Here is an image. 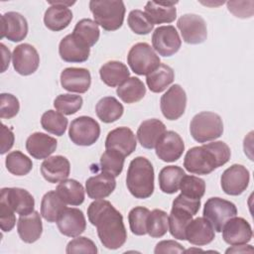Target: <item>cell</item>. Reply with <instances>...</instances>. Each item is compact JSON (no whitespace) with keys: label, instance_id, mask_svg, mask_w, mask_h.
Here are the masks:
<instances>
[{"label":"cell","instance_id":"1","mask_svg":"<svg viewBox=\"0 0 254 254\" xmlns=\"http://www.w3.org/2000/svg\"><path fill=\"white\" fill-rule=\"evenodd\" d=\"M90 223L96 226L97 234L102 245L111 250L123 246L127 232L122 214L105 199H95L87 208Z\"/></svg>","mask_w":254,"mask_h":254},{"label":"cell","instance_id":"2","mask_svg":"<svg viewBox=\"0 0 254 254\" xmlns=\"http://www.w3.org/2000/svg\"><path fill=\"white\" fill-rule=\"evenodd\" d=\"M231 156L230 148L222 141L190 148L184 160L185 169L195 175H208L226 164Z\"/></svg>","mask_w":254,"mask_h":254},{"label":"cell","instance_id":"3","mask_svg":"<svg viewBox=\"0 0 254 254\" xmlns=\"http://www.w3.org/2000/svg\"><path fill=\"white\" fill-rule=\"evenodd\" d=\"M126 185L136 198H148L154 191V168L145 157L133 159L127 171Z\"/></svg>","mask_w":254,"mask_h":254},{"label":"cell","instance_id":"4","mask_svg":"<svg viewBox=\"0 0 254 254\" xmlns=\"http://www.w3.org/2000/svg\"><path fill=\"white\" fill-rule=\"evenodd\" d=\"M199 207L200 199L190 198L182 193L174 199L169 216V229L173 237L186 240L187 226L191 221L192 216L197 213Z\"/></svg>","mask_w":254,"mask_h":254},{"label":"cell","instance_id":"5","mask_svg":"<svg viewBox=\"0 0 254 254\" xmlns=\"http://www.w3.org/2000/svg\"><path fill=\"white\" fill-rule=\"evenodd\" d=\"M89 9L94 22L105 31L118 30L124 21L125 5L123 1L91 0Z\"/></svg>","mask_w":254,"mask_h":254},{"label":"cell","instance_id":"6","mask_svg":"<svg viewBox=\"0 0 254 254\" xmlns=\"http://www.w3.org/2000/svg\"><path fill=\"white\" fill-rule=\"evenodd\" d=\"M190 131L191 137L198 143L215 140L223 133L222 119L214 112L202 111L191 119Z\"/></svg>","mask_w":254,"mask_h":254},{"label":"cell","instance_id":"7","mask_svg":"<svg viewBox=\"0 0 254 254\" xmlns=\"http://www.w3.org/2000/svg\"><path fill=\"white\" fill-rule=\"evenodd\" d=\"M160 58L147 43H137L129 51L127 63L138 75H147L160 65Z\"/></svg>","mask_w":254,"mask_h":254},{"label":"cell","instance_id":"8","mask_svg":"<svg viewBox=\"0 0 254 254\" xmlns=\"http://www.w3.org/2000/svg\"><path fill=\"white\" fill-rule=\"evenodd\" d=\"M236 214L237 208L235 204L220 197L208 198L203 207V217L217 232H221L225 222L236 216Z\"/></svg>","mask_w":254,"mask_h":254},{"label":"cell","instance_id":"9","mask_svg":"<svg viewBox=\"0 0 254 254\" xmlns=\"http://www.w3.org/2000/svg\"><path fill=\"white\" fill-rule=\"evenodd\" d=\"M68 135L72 143L78 146H91L99 138L100 126L89 116H79L71 121Z\"/></svg>","mask_w":254,"mask_h":254},{"label":"cell","instance_id":"10","mask_svg":"<svg viewBox=\"0 0 254 254\" xmlns=\"http://www.w3.org/2000/svg\"><path fill=\"white\" fill-rule=\"evenodd\" d=\"M183 40L190 45L201 44L206 40L207 30L205 21L195 14H185L177 22Z\"/></svg>","mask_w":254,"mask_h":254},{"label":"cell","instance_id":"11","mask_svg":"<svg viewBox=\"0 0 254 254\" xmlns=\"http://www.w3.org/2000/svg\"><path fill=\"white\" fill-rule=\"evenodd\" d=\"M187 94L180 84L172 85L161 97L160 107L163 115L168 120H177L185 112Z\"/></svg>","mask_w":254,"mask_h":254},{"label":"cell","instance_id":"12","mask_svg":"<svg viewBox=\"0 0 254 254\" xmlns=\"http://www.w3.org/2000/svg\"><path fill=\"white\" fill-rule=\"evenodd\" d=\"M152 44L160 56L171 57L180 50L182 40L174 26H160L153 32Z\"/></svg>","mask_w":254,"mask_h":254},{"label":"cell","instance_id":"13","mask_svg":"<svg viewBox=\"0 0 254 254\" xmlns=\"http://www.w3.org/2000/svg\"><path fill=\"white\" fill-rule=\"evenodd\" d=\"M250 180L249 171L242 165L234 164L221 175L220 185L222 190L229 195H239L246 190Z\"/></svg>","mask_w":254,"mask_h":254},{"label":"cell","instance_id":"14","mask_svg":"<svg viewBox=\"0 0 254 254\" xmlns=\"http://www.w3.org/2000/svg\"><path fill=\"white\" fill-rule=\"evenodd\" d=\"M75 1H49L51 6L46 10L44 23L51 31L59 32L65 29L72 20V12L68 6Z\"/></svg>","mask_w":254,"mask_h":254},{"label":"cell","instance_id":"15","mask_svg":"<svg viewBox=\"0 0 254 254\" xmlns=\"http://www.w3.org/2000/svg\"><path fill=\"white\" fill-rule=\"evenodd\" d=\"M12 61L14 69L19 74L30 75L38 69L40 56L32 45L21 44L14 49Z\"/></svg>","mask_w":254,"mask_h":254},{"label":"cell","instance_id":"16","mask_svg":"<svg viewBox=\"0 0 254 254\" xmlns=\"http://www.w3.org/2000/svg\"><path fill=\"white\" fill-rule=\"evenodd\" d=\"M0 201L6 202L19 215L34 211L35 199L26 190L20 188H4L1 190Z\"/></svg>","mask_w":254,"mask_h":254},{"label":"cell","instance_id":"17","mask_svg":"<svg viewBox=\"0 0 254 254\" xmlns=\"http://www.w3.org/2000/svg\"><path fill=\"white\" fill-rule=\"evenodd\" d=\"M156 155L164 162L179 160L185 151L182 137L175 131H166L156 145Z\"/></svg>","mask_w":254,"mask_h":254},{"label":"cell","instance_id":"18","mask_svg":"<svg viewBox=\"0 0 254 254\" xmlns=\"http://www.w3.org/2000/svg\"><path fill=\"white\" fill-rule=\"evenodd\" d=\"M222 238L229 245H242L252 238V228L249 222L242 217L228 219L222 228Z\"/></svg>","mask_w":254,"mask_h":254},{"label":"cell","instance_id":"19","mask_svg":"<svg viewBox=\"0 0 254 254\" xmlns=\"http://www.w3.org/2000/svg\"><path fill=\"white\" fill-rule=\"evenodd\" d=\"M60 232L68 237L80 235L86 227V220L83 212L74 207H65L57 220Z\"/></svg>","mask_w":254,"mask_h":254},{"label":"cell","instance_id":"20","mask_svg":"<svg viewBox=\"0 0 254 254\" xmlns=\"http://www.w3.org/2000/svg\"><path fill=\"white\" fill-rule=\"evenodd\" d=\"M28 23L18 12H7L1 16V39L11 42H21L27 37Z\"/></svg>","mask_w":254,"mask_h":254},{"label":"cell","instance_id":"21","mask_svg":"<svg viewBox=\"0 0 254 254\" xmlns=\"http://www.w3.org/2000/svg\"><path fill=\"white\" fill-rule=\"evenodd\" d=\"M61 84L69 92L84 93L91 84V75L83 67H66L61 73Z\"/></svg>","mask_w":254,"mask_h":254},{"label":"cell","instance_id":"22","mask_svg":"<svg viewBox=\"0 0 254 254\" xmlns=\"http://www.w3.org/2000/svg\"><path fill=\"white\" fill-rule=\"evenodd\" d=\"M137 147L133 131L128 127H118L111 130L105 140V148L121 153L124 157L131 155Z\"/></svg>","mask_w":254,"mask_h":254},{"label":"cell","instance_id":"23","mask_svg":"<svg viewBox=\"0 0 254 254\" xmlns=\"http://www.w3.org/2000/svg\"><path fill=\"white\" fill-rule=\"evenodd\" d=\"M70 172L69 161L61 155L47 158L41 165V174L52 184L61 183L67 179Z\"/></svg>","mask_w":254,"mask_h":254},{"label":"cell","instance_id":"24","mask_svg":"<svg viewBox=\"0 0 254 254\" xmlns=\"http://www.w3.org/2000/svg\"><path fill=\"white\" fill-rule=\"evenodd\" d=\"M59 53L61 59L66 63H83L89 58L90 48L69 34L62 39Z\"/></svg>","mask_w":254,"mask_h":254},{"label":"cell","instance_id":"25","mask_svg":"<svg viewBox=\"0 0 254 254\" xmlns=\"http://www.w3.org/2000/svg\"><path fill=\"white\" fill-rule=\"evenodd\" d=\"M58 141L45 133L35 132L26 141L28 153L37 160L49 158L57 149Z\"/></svg>","mask_w":254,"mask_h":254},{"label":"cell","instance_id":"26","mask_svg":"<svg viewBox=\"0 0 254 254\" xmlns=\"http://www.w3.org/2000/svg\"><path fill=\"white\" fill-rule=\"evenodd\" d=\"M215 237L214 229L204 217L191 219L186 229V240L190 244L202 246L209 244Z\"/></svg>","mask_w":254,"mask_h":254},{"label":"cell","instance_id":"27","mask_svg":"<svg viewBox=\"0 0 254 254\" xmlns=\"http://www.w3.org/2000/svg\"><path fill=\"white\" fill-rule=\"evenodd\" d=\"M115 188V177L104 172L88 178L85 182V191L92 199H102L107 197L113 192Z\"/></svg>","mask_w":254,"mask_h":254},{"label":"cell","instance_id":"28","mask_svg":"<svg viewBox=\"0 0 254 254\" xmlns=\"http://www.w3.org/2000/svg\"><path fill=\"white\" fill-rule=\"evenodd\" d=\"M166 132L165 124L156 118L143 121L137 130V138L142 147L153 149Z\"/></svg>","mask_w":254,"mask_h":254},{"label":"cell","instance_id":"29","mask_svg":"<svg viewBox=\"0 0 254 254\" xmlns=\"http://www.w3.org/2000/svg\"><path fill=\"white\" fill-rule=\"evenodd\" d=\"M18 234L26 243H34L43 232V224L41 215L38 211H33L26 215H20L17 223Z\"/></svg>","mask_w":254,"mask_h":254},{"label":"cell","instance_id":"30","mask_svg":"<svg viewBox=\"0 0 254 254\" xmlns=\"http://www.w3.org/2000/svg\"><path fill=\"white\" fill-rule=\"evenodd\" d=\"M177 3L149 1L145 5V14L153 25L172 23L177 18Z\"/></svg>","mask_w":254,"mask_h":254},{"label":"cell","instance_id":"31","mask_svg":"<svg viewBox=\"0 0 254 254\" xmlns=\"http://www.w3.org/2000/svg\"><path fill=\"white\" fill-rule=\"evenodd\" d=\"M99 75L106 85L115 87L129 78L130 71L125 64L118 61H110L100 67Z\"/></svg>","mask_w":254,"mask_h":254},{"label":"cell","instance_id":"32","mask_svg":"<svg viewBox=\"0 0 254 254\" xmlns=\"http://www.w3.org/2000/svg\"><path fill=\"white\" fill-rule=\"evenodd\" d=\"M174 78L175 72L173 68L168 64H160L156 69L147 74L146 82L152 92L160 93L174 81Z\"/></svg>","mask_w":254,"mask_h":254},{"label":"cell","instance_id":"33","mask_svg":"<svg viewBox=\"0 0 254 254\" xmlns=\"http://www.w3.org/2000/svg\"><path fill=\"white\" fill-rule=\"evenodd\" d=\"M186 176L185 171L179 166L164 167L159 173V186L165 193H175L179 190L182 179Z\"/></svg>","mask_w":254,"mask_h":254},{"label":"cell","instance_id":"34","mask_svg":"<svg viewBox=\"0 0 254 254\" xmlns=\"http://www.w3.org/2000/svg\"><path fill=\"white\" fill-rule=\"evenodd\" d=\"M66 207V203L62 199L56 190L48 191L41 201V215L48 222H57L62 211Z\"/></svg>","mask_w":254,"mask_h":254},{"label":"cell","instance_id":"35","mask_svg":"<svg viewBox=\"0 0 254 254\" xmlns=\"http://www.w3.org/2000/svg\"><path fill=\"white\" fill-rule=\"evenodd\" d=\"M95 112L102 122L112 123L123 115L124 107L115 97L105 96L96 103Z\"/></svg>","mask_w":254,"mask_h":254},{"label":"cell","instance_id":"36","mask_svg":"<svg viewBox=\"0 0 254 254\" xmlns=\"http://www.w3.org/2000/svg\"><path fill=\"white\" fill-rule=\"evenodd\" d=\"M56 191L66 204L79 205L84 200V189L82 185L72 179H66L61 182Z\"/></svg>","mask_w":254,"mask_h":254},{"label":"cell","instance_id":"37","mask_svg":"<svg viewBox=\"0 0 254 254\" xmlns=\"http://www.w3.org/2000/svg\"><path fill=\"white\" fill-rule=\"evenodd\" d=\"M116 93L123 102L135 103L145 96L146 87L141 79L132 76L117 87Z\"/></svg>","mask_w":254,"mask_h":254},{"label":"cell","instance_id":"38","mask_svg":"<svg viewBox=\"0 0 254 254\" xmlns=\"http://www.w3.org/2000/svg\"><path fill=\"white\" fill-rule=\"evenodd\" d=\"M72 36L87 47L94 46L100 36L98 25L90 19H81L73 29Z\"/></svg>","mask_w":254,"mask_h":254},{"label":"cell","instance_id":"39","mask_svg":"<svg viewBox=\"0 0 254 254\" xmlns=\"http://www.w3.org/2000/svg\"><path fill=\"white\" fill-rule=\"evenodd\" d=\"M169 228V216L162 209H154L150 211L147 220V233L153 238L164 236Z\"/></svg>","mask_w":254,"mask_h":254},{"label":"cell","instance_id":"40","mask_svg":"<svg viewBox=\"0 0 254 254\" xmlns=\"http://www.w3.org/2000/svg\"><path fill=\"white\" fill-rule=\"evenodd\" d=\"M41 125L47 132L62 136L66 130L67 119L61 112L48 110L42 115Z\"/></svg>","mask_w":254,"mask_h":254},{"label":"cell","instance_id":"41","mask_svg":"<svg viewBox=\"0 0 254 254\" xmlns=\"http://www.w3.org/2000/svg\"><path fill=\"white\" fill-rule=\"evenodd\" d=\"M7 170L15 176H25L33 168L32 160L20 151L9 153L5 160Z\"/></svg>","mask_w":254,"mask_h":254},{"label":"cell","instance_id":"42","mask_svg":"<svg viewBox=\"0 0 254 254\" xmlns=\"http://www.w3.org/2000/svg\"><path fill=\"white\" fill-rule=\"evenodd\" d=\"M125 157L118 151L106 149L100 157V168L102 172L113 177H118L124 167Z\"/></svg>","mask_w":254,"mask_h":254},{"label":"cell","instance_id":"43","mask_svg":"<svg viewBox=\"0 0 254 254\" xmlns=\"http://www.w3.org/2000/svg\"><path fill=\"white\" fill-rule=\"evenodd\" d=\"M83 100L80 95L74 94H60L54 100L55 108L65 115H72L76 113L82 106Z\"/></svg>","mask_w":254,"mask_h":254},{"label":"cell","instance_id":"44","mask_svg":"<svg viewBox=\"0 0 254 254\" xmlns=\"http://www.w3.org/2000/svg\"><path fill=\"white\" fill-rule=\"evenodd\" d=\"M150 210L143 206H136L132 208L128 214V221L130 230L135 235L147 234V220Z\"/></svg>","mask_w":254,"mask_h":254},{"label":"cell","instance_id":"45","mask_svg":"<svg viewBox=\"0 0 254 254\" xmlns=\"http://www.w3.org/2000/svg\"><path fill=\"white\" fill-rule=\"evenodd\" d=\"M181 193L190 198L200 199L205 191V183L202 179L195 176H185L182 179Z\"/></svg>","mask_w":254,"mask_h":254},{"label":"cell","instance_id":"46","mask_svg":"<svg viewBox=\"0 0 254 254\" xmlns=\"http://www.w3.org/2000/svg\"><path fill=\"white\" fill-rule=\"evenodd\" d=\"M129 28L138 35H148L154 28V25L149 21L145 12L141 10H132L127 19Z\"/></svg>","mask_w":254,"mask_h":254},{"label":"cell","instance_id":"47","mask_svg":"<svg viewBox=\"0 0 254 254\" xmlns=\"http://www.w3.org/2000/svg\"><path fill=\"white\" fill-rule=\"evenodd\" d=\"M20 109L18 98L11 93L0 94V117L2 119H10L16 116Z\"/></svg>","mask_w":254,"mask_h":254},{"label":"cell","instance_id":"48","mask_svg":"<svg viewBox=\"0 0 254 254\" xmlns=\"http://www.w3.org/2000/svg\"><path fill=\"white\" fill-rule=\"evenodd\" d=\"M65 252L67 254L71 253H90V254H96L97 253V247L94 244L92 240H90L87 237L79 236L67 243Z\"/></svg>","mask_w":254,"mask_h":254},{"label":"cell","instance_id":"49","mask_svg":"<svg viewBox=\"0 0 254 254\" xmlns=\"http://www.w3.org/2000/svg\"><path fill=\"white\" fill-rule=\"evenodd\" d=\"M227 8L229 12L239 18H250L253 15V1H228Z\"/></svg>","mask_w":254,"mask_h":254},{"label":"cell","instance_id":"50","mask_svg":"<svg viewBox=\"0 0 254 254\" xmlns=\"http://www.w3.org/2000/svg\"><path fill=\"white\" fill-rule=\"evenodd\" d=\"M14 210L4 201H0V226L5 232H9L13 229L16 223V217Z\"/></svg>","mask_w":254,"mask_h":254},{"label":"cell","instance_id":"51","mask_svg":"<svg viewBox=\"0 0 254 254\" xmlns=\"http://www.w3.org/2000/svg\"><path fill=\"white\" fill-rule=\"evenodd\" d=\"M155 254L159 253H183L185 252L184 247L175 240H163L157 243L155 250Z\"/></svg>","mask_w":254,"mask_h":254},{"label":"cell","instance_id":"52","mask_svg":"<svg viewBox=\"0 0 254 254\" xmlns=\"http://www.w3.org/2000/svg\"><path fill=\"white\" fill-rule=\"evenodd\" d=\"M14 133L13 131L8 128L6 125L2 124L1 126V147H0V153L3 155L6 152H8L14 145Z\"/></svg>","mask_w":254,"mask_h":254},{"label":"cell","instance_id":"53","mask_svg":"<svg viewBox=\"0 0 254 254\" xmlns=\"http://www.w3.org/2000/svg\"><path fill=\"white\" fill-rule=\"evenodd\" d=\"M0 48H1V52H2V56H3V61H2V72H4L7 67L9 66L10 64V59H11V54L9 49L6 48V46L4 44H0Z\"/></svg>","mask_w":254,"mask_h":254},{"label":"cell","instance_id":"54","mask_svg":"<svg viewBox=\"0 0 254 254\" xmlns=\"http://www.w3.org/2000/svg\"><path fill=\"white\" fill-rule=\"evenodd\" d=\"M245 253V252H253V248L251 245H233L232 248H228L226 253Z\"/></svg>","mask_w":254,"mask_h":254}]
</instances>
